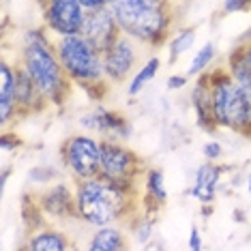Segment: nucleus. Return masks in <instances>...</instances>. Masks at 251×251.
I'll return each mask as SVG.
<instances>
[{
  "instance_id": "nucleus-1",
  "label": "nucleus",
  "mask_w": 251,
  "mask_h": 251,
  "mask_svg": "<svg viewBox=\"0 0 251 251\" xmlns=\"http://www.w3.org/2000/svg\"><path fill=\"white\" fill-rule=\"evenodd\" d=\"M75 187V213L82 224L93 230L116 224H131L138 217L142 196H131L118 189L103 176L73 182Z\"/></svg>"
},
{
  "instance_id": "nucleus-2",
  "label": "nucleus",
  "mask_w": 251,
  "mask_h": 251,
  "mask_svg": "<svg viewBox=\"0 0 251 251\" xmlns=\"http://www.w3.org/2000/svg\"><path fill=\"white\" fill-rule=\"evenodd\" d=\"M18 65L28 73V77L35 82V86L41 90L50 105H65L73 84L62 71V65L54 50V39L48 35L43 26L28 28L24 32Z\"/></svg>"
},
{
  "instance_id": "nucleus-3",
  "label": "nucleus",
  "mask_w": 251,
  "mask_h": 251,
  "mask_svg": "<svg viewBox=\"0 0 251 251\" xmlns=\"http://www.w3.org/2000/svg\"><path fill=\"white\" fill-rule=\"evenodd\" d=\"M121 32L144 48H161L176 26L178 4L168 0H107Z\"/></svg>"
},
{
  "instance_id": "nucleus-4",
  "label": "nucleus",
  "mask_w": 251,
  "mask_h": 251,
  "mask_svg": "<svg viewBox=\"0 0 251 251\" xmlns=\"http://www.w3.org/2000/svg\"><path fill=\"white\" fill-rule=\"evenodd\" d=\"M54 50L69 82L82 88L93 101H103L110 86L103 71V56L82 35L56 39Z\"/></svg>"
},
{
  "instance_id": "nucleus-5",
  "label": "nucleus",
  "mask_w": 251,
  "mask_h": 251,
  "mask_svg": "<svg viewBox=\"0 0 251 251\" xmlns=\"http://www.w3.org/2000/svg\"><path fill=\"white\" fill-rule=\"evenodd\" d=\"M210 88V110L217 129H230L241 135H249L251 107L245 93L234 84L226 67L206 71Z\"/></svg>"
},
{
  "instance_id": "nucleus-6",
  "label": "nucleus",
  "mask_w": 251,
  "mask_h": 251,
  "mask_svg": "<svg viewBox=\"0 0 251 251\" xmlns=\"http://www.w3.org/2000/svg\"><path fill=\"white\" fill-rule=\"evenodd\" d=\"M148 165L133 148L123 142L101 140V174L105 180L114 182L118 189L131 196H142L140 178H144Z\"/></svg>"
},
{
  "instance_id": "nucleus-7",
  "label": "nucleus",
  "mask_w": 251,
  "mask_h": 251,
  "mask_svg": "<svg viewBox=\"0 0 251 251\" xmlns=\"http://www.w3.org/2000/svg\"><path fill=\"white\" fill-rule=\"evenodd\" d=\"M60 161L73 182L101 174V140L88 133H71L60 144Z\"/></svg>"
},
{
  "instance_id": "nucleus-8",
  "label": "nucleus",
  "mask_w": 251,
  "mask_h": 251,
  "mask_svg": "<svg viewBox=\"0 0 251 251\" xmlns=\"http://www.w3.org/2000/svg\"><path fill=\"white\" fill-rule=\"evenodd\" d=\"M39 9H41L43 28L54 41L82 35L86 11L82 9L79 0H48V2H39Z\"/></svg>"
},
{
  "instance_id": "nucleus-9",
  "label": "nucleus",
  "mask_w": 251,
  "mask_h": 251,
  "mask_svg": "<svg viewBox=\"0 0 251 251\" xmlns=\"http://www.w3.org/2000/svg\"><path fill=\"white\" fill-rule=\"evenodd\" d=\"M79 125L84 127V131L99 133L101 140L107 142H123L125 144L133 135V125L129 118L116 110H107L105 105H97L93 112L82 114Z\"/></svg>"
},
{
  "instance_id": "nucleus-10",
  "label": "nucleus",
  "mask_w": 251,
  "mask_h": 251,
  "mask_svg": "<svg viewBox=\"0 0 251 251\" xmlns=\"http://www.w3.org/2000/svg\"><path fill=\"white\" fill-rule=\"evenodd\" d=\"M35 206L41 210L45 219L65 221V219H77L75 213V187L67 182H54L32 196Z\"/></svg>"
},
{
  "instance_id": "nucleus-11",
  "label": "nucleus",
  "mask_w": 251,
  "mask_h": 251,
  "mask_svg": "<svg viewBox=\"0 0 251 251\" xmlns=\"http://www.w3.org/2000/svg\"><path fill=\"white\" fill-rule=\"evenodd\" d=\"M140 48L142 45H138L135 41H131L129 37L123 35L110 52L103 54V71H105L107 84H123L129 77L135 75L133 71L140 62V52H142Z\"/></svg>"
},
{
  "instance_id": "nucleus-12",
  "label": "nucleus",
  "mask_w": 251,
  "mask_h": 251,
  "mask_svg": "<svg viewBox=\"0 0 251 251\" xmlns=\"http://www.w3.org/2000/svg\"><path fill=\"white\" fill-rule=\"evenodd\" d=\"M82 37L103 56L105 52H110L114 45H116V41L123 37V32H121V26H118L116 18L112 15L110 7H107L103 11L86 15V22H84V28H82Z\"/></svg>"
},
{
  "instance_id": "nucleus-13",
  "label": "nucleus",
  "mask_w": 251,
  "mask_h": 251,
  "mask_svg": "<svg viewBox=\"0 0 251 251\" xmlns=\"http://www.w3.org/2000/svg\"><path fill=\"white\" fill-rule=\"evenodd\" d=\"M20 116L18 105V65L2 58L0 62V125L2 131L9 129Z\"/></svg>"
},
{
  "instance_id": "nucleus-14",
  "label": "nucleus",
  "mask_w": 251,
  "mask_h": 251,
  "mask_svg": "<svg viewBox=\"0 0 251 251\" xmlns=\"http://www.w3.org/2000/svg\"><path fill=\"white\" fill-rule=\"evenodd\" d=\"M20 251H73L71 236L60 227L43 224L32 227Z\"/></svg>"
},
{
  "instance_id": "nucleus-15",
  "label": "nucleus",
  "mask_w": 251,
  "mask_h": 251,
  "mask_svg": "<svg viewBox=\"0 0 251 251\" xmlns=\"http://www.w3.org/2000/svg\"><path fill=\"white\" fill-rule=\"evenodd\" d=\"M168 202V189H165V174L161 168H148L142 178V204L144 213L155 215L159 208Z\"/></svg>"
},
{
  "instance_id": "nucleus-16",
  "label": "nucleus",
  "mask_w": 251,
  "mask_h": 251,
  "mask_svg": "<svg viewBox=\"0 0 251 251\" xmlns=\"http://www.w3.org/2000/svg\"><path fill=\"white\" fill-rule=\"evenodd\" d=\"M18 65V62H15ZM18 105H20V116H30V114H41L48 110L50 103L41 95V90L35 86L28 73L18 65Z\"/></svg>"
},
{
  "instance_id": "nucleus-17",
  "label": "nucleus",
  "mask_w": 251,
  "mask_h": 251,
  "mask_svg": "<svg viewBox=\"0 0 251 251\" xmlns=\"http://www.w3.org/2000/svg\"><path fill=\"white\" fill-rule=\"evenodd\" d=\"M224 174V168L217 163H204L196 170V180H193V187L187 193L193 196L196 200H200L202 204H210L217 196V185H219V178Z\"/></svg>"
},
{
  "instance_id": "nucleus-18",
  "label": "nucleus",
  "mask_w": 251,
  "mask_h": 251,
  "mask_svg": "<svg viewBox=\"0 0 251 251\" xmlns=\"http://www.w3.org/2000/svg\"><path fill=\"white\" fill-rule=\"evenodd\" d=\"M191 107L196 112V123L204 131H215L213 110H210V88H208V75H200L191 88Z\"/></svg>"
},
{
  "instance_id": "nucleus-19",
  "label": "nucleus",
  "mask_w": 251,
  "mask_h": 251,
  "mask_svg": "<svg viewBox=\"0 0 251 251\" xmlns=\"http://www.w3.org/2000/svg\"><path fill=\"white\" fill-rule=\"evenodd\" d=\"M193 43H196V28L193 26L176 30L168 41V65H176L193 48Z\"/></svg>"
},
{
  "instance_id": "nucleus-20",
  "label": "nucleus",
  "mask_w": 251,
  "mask_h": 251,
  "mask_svg": "<svg viewBox=\"0 0 251 251\" xmlns=\"http://www.w3.org/2000/svg\"><path fill=\"white\" fill-rule=\"evenodd\" d=\"M159 69H161V60H159V56H151V58H146L144 65H142L140 69L135 71V75L129 79V86H127L129 97L140 95L142 90H144L146 84H151L152 79L157 77Z\"/></svg>"
},
{
  "instance_id": "nucleus-21",
  "label": "nucleus",
  "mask_w": 251,
  "mask_h": 251,
  "mask_svg": "<svg viewBox=\"0 0 251 251\" xmlns=\"http://www.w3.org/2000/svg\"><path fill=\"white\" fill-rule=\"evenodd\" d=\"M215 56H217V48H215V43H204L202 48L196 52V56H193V60H191V65H189V71H187V75H204V73L208 71V67L213 65V60H215Z\"/></svg>"
},
{
  "instance_id": "nucleus-22",
  "label": "nucleus",
  "mask_w": 251,
  "mask_h": 251,
  "mask_svg": "<svg viewBox=\"0 0 251 251\" xmlns=\"http://www.w3.org/2000/svg\"><path fill=\"white\" fill-rule=\"evenodd\" d=\"M131 232H133V238L140 245H146L152 238V232H155V215L142 210V213L131 221Z\"/></svg>"
},
{
  "instance_id": "nucleus-23",
  "label": "nucleus",
  "mask_w": 251,
  "mask_h": 251,
  "mask_svg": "<svg viewBox=\"0 0 251 251\" xmlns=\"http://www.w3.org/2000/svg\"><path fill=\"white\" fill-rule=\"evenodd\" d=\"M32 182L37 185H50L54 178H58V172L54 168H32V172L28 174Z\"/></svg>"
},
{
  "instance_id": "nucleus-24",
  "label": "nucleus",
  "mask_w": 251,
  "mask_h": 251,
  "mask_svg": "<svg viewBox=\"0 0 251 251\" xmlns=\"http://www.w3.org/2000/svg\"><path fill=\"white\" fill-rule=\"evenodd\" d=\"M202 155L206 159V163H217L221 157H224V146L219 144V142H206L202 148Z\"/></svg>"
},
{
  "instance_id": "nucleus-25",
  "label": "nucleus",
  "mask_w": 251,
  "mask_h": 251,
  "mask_svg": "<svg viewBox=\"0 0 251 251\" xmlns=\"http://www.w3.org/2000/svg\"><path fill=\"white\" fill-rule=\"evenodd\" d=\"M0 148H2V152H15L18 148H22L20 135L11 133V131H2V135H0Z\"/></svg>"
},
{
  "instance_id": "nucleus-26",
  "label": "nucleus",
  "mask_w": 251,
  "mask_h": 251,
  "mask_svg": "<svg viewBox=\"0 0 251 251\" xmlns=\"http://www.w3.org/2000/svg\"><path fill=\"white\" fill-rule=\"evenodd\" d=\"M251 4L249 2H243V0H226L224 4H221V11L227 15L232 13H241V11H249Z\"/></svg>"
},
{
  "instance_id": "nucleus-27",
  "label": "nucleus",
  "mask_w": 251,
  "mask_h": 251,
  "mask_svg": "<svg viewBox=\"0 0 251 251\" xmlns=\"http://www.w3.org/2000/svg\"><path fill=\"white\" fill-rule=\"evenodd\" d=\"M189 251H202L204 249V238H202V234H200V227L198 226H193L191 227V232H189Z\"/></svg>"
},
{
  "instance_id": "nucleus-28",
  "label": "nucleus",
  "mask_w": 251,
  "mask_h": 251,
  "mask_svg": "<svg viewBox=\"0 0 251 251\" xmlns=\"http://www.w3.org/2000/svg\"><path fill=\"white\" fill-rule=\"evenodd\" d=\"M189 84V75H182V73H174L168 77V90H180Z\"/></svg>"
},
{
  "instance_id": "nucleus-29",
  "label": "nucleus",
  "mask_w": 251,
  "mask_h": 251,
  "mask_svg": "<svg viewBox=\"0 0 251 251\" xmlns=\"http://www.w3.org/2000/svg\"><path fill=\"white\" fill-rule=\"evenodd\" d=\"M79 2H82V9L86 11V15L107 9V0H79Z\"/></svg>"
},
{
  "instance_id": "nucleus-30",
  "label": "nucleus",
  "mask_w": 251,
  "mask_h": 251,
  "mask_svg": "<svg viewBox=\"0 0 251 251\" xmlns=\"http://www.w3.org/2000/svg\"><path fill=\"white\" fill-rule=\"evenodd\" d=\"M236 50H238V54L243 56V60L247 62V67L251 69V43L249 41H241L236 45Z\"/></svg>"
},
{
  "instance_id": "nucleus-31",
  "label": "nucleus",
  "mask_w": 251,
  "mask_h": 251,
  "mask_svg": "<svg viewBox=\"0 0 251 251\" xmlns=\"http://www.w3.org/2000/svg\"><path fill=\"white\" fill-rule=\"evenodd\" d=\"M84 251H110V249H105V247H101V245H97L93 241H88V247L84 249Z\"/></svg>"
},
{
  "instance_id": "nucleus-32",
  "label": "nucleus",
  "mask_w": 251,
  "mask_h": 251,
  "mask_svg": "<svg viewBox=\"0 0 251 251\" xmlns=\"http://www.w3.org/2000/svg\"><path fill=\"white\" fill-rule=\"evenodd\" d=\"M243 41H249V43H251V28H249V32H247V35L243 37Z\"/></svg>"
},
{
  "instance_id": "nucleus-33",
  "label": "nucleus",
  "mask_w": 251,
  "mask_h": 251,
  "mask_svg": "<svg viewBox=\"0 0 251 251\" xmlns=\"http://www.w3.org/2000/svg\"><path fill=\"white\" fill-rule=\"evenodd\" d=\"M247 189H249V193H251V174H249V178H247Z\"/></svg>"
}]
</instances>
